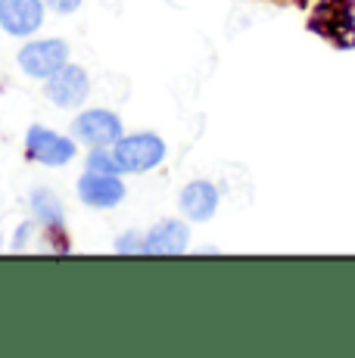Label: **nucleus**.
Returning <instances> with one entry per match:
<instances>
[{
  "instance_id": "f257e3e1",
  "label": "nucleus",
  "mask_w": 355,
  "mask_h": 358,
  "mask_svg": "<svg viewBox=\"0 0 355 358\" xmlns=\"http://www.w3.org/2000/svg\"><path fill=\"white\" fill-rule=\"evenodd\" d=\"M309 31L337 50L355 47V0H318L309 13Z\"/></svg>"
},
{
  "instance_id": "f03ea898",
  "label": "nucleus",
  "mask_w": 355,
  "mask_h": 358,
  "mask_svg": "<svg viewBox=\"0 0 355 358\" xmlns=\"http://www.w3.org/2000/svg\"><path fill=\"white\" fill-rule=\"evenodd\" d=\"M113 156L119 162V171H150L166 159V143L159 134H131V137H119L113 143Z\"/></svg>"
},
{
  "instance_id": "7ed1b4c3",
  "label": "nucleus",
  "mask_w": 355,
  "mask_h": 358,
  "mask_svg": "<svg viewBox=\"0 0 355 358\" xmlns=\"http://www.w3.org/2000/svg\"><path fill=\"white\" fill-rule=\"evenodd\" d=\"M66 63H69V47L59 38H47V41H31L19 50V66H22L25 75L31 78H50L53 72H59Z\"/></svg>"
},
{
  "instance_id": "20e7f679",
  "label": "nucleus",
  "mask_w": 355,
  "mask_h": 358,
  "mask_svg": "<svg viewBox=\"0 0 355 358\" xmlns=\"http://www.w3.org/2000/svg\"><path fill=\"white\" fill-rule=\"evenodd\" d=\"M25 153H29V159L57 169V165H66L69 159H75V141L57 134L50 128L31 125L29 134H25Z\"/></svg>"
},
{
  "instance_id": "39448f33",
  "label": "nucleus",
  "mask_w": 355,
  "mask_h": 358,
  "mask_svg": "<svg viewBox=\"0 0 355 358\" xmlns=\"http://www.w3.org/2000/svg\"><path fill=\"white\" fill-rule=\"evenodd\" d=\"M72 134L87 147H113L122 137V119L109 109H87L72 122Z\"/></svg>"
},
{
  "instance_id": "423d86ee",
  "label": "nucleus",
  "mask_w": 355,
  "mask_h": 358,
  "mask_svg": "<svg viewBox=\"0 0 355 358\" xmlns=\"http://www.w3.org/2000/svg\"><path fill=\"white\" fill-rule=\"evenodd\" d=\"M87 91H91V81H87V72L81 66L66 63L59 72H53L50 78H47V97L63 109L81 106L87 97Z\"/></svg>"
},
{
  "instance_id": "0eeeda50",
  "label": "nucleus",
  "mask_w": 355,
  "mask_h": 358,
  "mask_svg": "<svg viewBox=\"0 0 355 358\" xmlns=\"http://www.w3.org/2000/svg\"><path fill=\"white\" fill-rule=\"evenodd\" d=\"M44 22V0H0V25L13 38H29Z\"/></svg>"
},
{
  "instance_id": "6e6552de",
  "label": "nucleus",
  "mask_w": 355,
  "mask_h": 358,
  "mask_svg": "<svg viewBox=\"0 0 355 358\" xmlns=\"http://www.w3.org/2000/svg\"><path fill=\"white\" fill-rule=\"evenodd\" d=\"M78 199L91 209H113L125 199V184L119 175H100V171H87L78 181Z\"/></svg>"
},
{
  "instance_id": "1a4fd4ad",
  "label": "nucleus",
  "mask_w": 355,
  "mask_h": 358,
  "mask_svg": "<svg viewBox=\"0 0 355 358\" xmlns=\"http://www.w3.org/2000/svg\"><path fill=\"white\" fill-rule=\"evenodd\" d=\"M190 243V231L178 218H166V222L153 224V231L143 237V252L147 256H181Z\"/></svg>"
},
{
  "instance_id": "9d476101",
  "label": "nucleus",
  "mask_w": 355,
  "mask_h": 358,
  "mask_svg": "<svg viewBox=\"0 0 355 358\" xmlns=\"http://www.w3.org/2000/svg\"><path fill=\"white\" fill-rule=\"evenodd\" d=\"M218 187L212 181H190L187 187L181 190V212L190 218V222H209L218 209Z\"/></svg>"
},
{
  "instance_id": "9b49d317",
  "label": "nucleus",
  "mask_w": 355,
  "mask_h": 358,
  "mask_svg": "<svg viewBox=\"0 0 355 358\" xmlns=\"http://www.w3.org/2000/svg\"><path fill=\"white\" fill-rule=\"evenodd\" d=\"M31 209H35L38 222L47 228V234H53L57 237V250H66V215H63V203H59V196L53 194V190L41 187L31 194Z\"/></svg>"
},
{
  "instance_id": "f8f14e48",
  "label": "nucleus",
  "mask_w": 355,
  "mask_h": 358,
  "mask_svg": "<svg viewBox=\"0 0 355 358\" xmlns=\"http://www.w3.org/2000/svg\"><path fill=\"white\" fill-rule=\"evenodd\" d=\"M87 171H100V175H119V162L113 153H106V147H91L87 156Z\"/></svg>"
},
{
  "instance_id": "ddd939ff",
  "label": "nucleus",
  "mask_w": 355,
  "mask_h": 358,
  "mask_svg": "<svg viewBox=\"0 0 355 358\" xmlns=\"http://www.w3.org/2000/svg\"><path fill=\"white\" fill-rule=\"evenodd\" d=\"M115 252L122 256H131V252H143V237L138 231H128L122 240H115Z\"/></svg>"
},
{
  "instance_id": "4468645a",
  "label": "nucleus",
  "mask_w": 355,
  "mask_h": 358,
  "mask_svg": "<svg viewBox=\"0 0 355 358\" xmlns=\"http://www.w3.org/2000/svg\"><path fill=\"white\" fill-rule=\"evenodd\" d=\"M47 6H50L53 13H59V16H69V13H75L81 6V0H44Z\"/></svg>"
},
{
  "instance_id": "2eb2a0df",
  "label": "nucleus",
  "mask_w": 355,
  "mask_h": 358,
  "mask_svg": "<svg viewBox=\"0 0 355 358\" xmlns=\"http://www.w3.org/2000/svg\"><path fill=\"white\" fill-rule=\"evenodd\" d=\"M29 231H31V224H22V228L16 231V240H13V250H16V252L25 246V240H29Z\"/></svg>"
},
{
  "instance_id": "dca6fc26",
  "label": "nucleus",
  "mask_w": 355,
  "mask_h": 358,
  "mask_svg": "<svg viewBox=\"0 0 355 358\" xmlns=\"http://www.w3.org/2000/svg\"><path fill=\"white\" fill-rule=\"evenodd\" d=\"M281 3H296V6H305L309 0H281Z\"/></svg>"
}]
</instances>
